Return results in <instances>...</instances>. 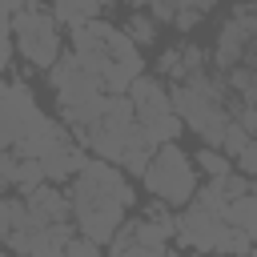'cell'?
Returning <instances> with one entry per match:
<instances>
[{"mask_svg":"<svg viewBox=\"0 0 257 257\" xmlns=\"http://www.w3.org/2000/svg\"><path fill=\"white\" fill-rule=\"evenodd\" d=\"M28 225V201L16 193V197H4L0 189V241L12 233V229H24Z\"/></svg>","mask_w":257,"mask_h":257,"instance_id":"obj_16","label":"cell"},{"mask_svg":"<svg viewBox=\"0 0 257 257\" xmlns=\"http://www.w3.org/2000/svg\"><path fill=\"white\" fill-rule=\"evenodd\" d=\"M237 169L245 173V177H257V137L241 149V157H237Z\"/></svg>","mask_w":257,"mask_h":257,"instance_id":"obj_29","label":"cell"},{"mask_svg":"<svg viewBox=\"0 0 257 257\" xmlns=\"http://www.w3.org/2000/svg\"><path fill=\"white\" fill-rule=\"evenodd\" d=\"M253 249H257V237H249L245 229H237V225H229V221H225V229H221V237H217L213 257H249Z\"/></svg>","mask_w":257,"mask_h":257,"instance_id":"obj_13","label":"cell"},{"mask_svg":"<svg viewBox=\"0 0 257 257\" xmlns=\"http://www.w3.org/2000/svg\"><path fill=\"white\" fill-rule=\"evenodd\" d=\"M44 181H48V177H44V165H40L36 157H20V161H16V185H12V189H16L20 197H28L32 189H40Z\"/></svg>","mask_w":257,"mask_h":257,"instance_id":"obj_18","label":"cell"},{"mask_svg":"<svg viewBox=\"0 0 257 257\" xmlns=\"http://www.w3.org/2000/svg\"><path fill=\"white\" fill-rule=\"evenodd\" d=\"M157 72L161 76H173V80H185V68H181V48H165L157 56Z\"/></svg>","mask_w":257,"mask_h":257,"instance_id":"obj_25","label":"cell"},{"mask_svg":"<svg viewBox=\"0 0 257 257\" xmlns=\"http://www.w3.org/2000/svg\"><path fill=\"white\" fill-rule=\"evenodd\" d=\"M0 8L4 12H16V8H24V0H0Z\"/></svg>","mask_w":257,"mask_h":257,"instance_id":"obj_33","label":"cell"},{"mask_svg":"<svg viewBox=\"0 0 257 257\" xmlns=\"http://www.w3.org/2000/svg\"><path fill=\"white\" fill-rule=\"evenodd\" d=\"M193 161H197V169H201L205 177H225V173H233V157H229L225 149H213V145H201V153H197Z\"/></svg>","mask_w":257,"mask_h":257,"instance_id":"obj_19","label":"cell"},{"mask_svg":"<svg viewBox=\"0 0 257 257\" xmlns=\"http://www.w3.org/2000/svg\"><path fill=\"white\" fill-rule=\"evenodd\" d=\"M24 4H36V0H24Z\"/></svg>","mask_w":257,"mask_h":257,"instance_id":"obj_36","label":"cell"},{"mask_svg":"<svg viewBox=\"0 0 257 257\" xmlns=\"http://www.w3.org/2000/svg\"><path fill=\"white\" fill-rule=\"evenodd\" d=\"M100 8H104L100 0H52L56 24H68V28H84L88 20H96Z\"/></svg>","mask_w":257,"mask_h":257,"instance_id":"obj_12","label":"cell"},{"mask_svg":"<svg viewBox=\"0 0 257 257\" xmlns=\"http://www.w3.org/2000/svg\"><path fill=\"white\" fill-rule=\"evenodd\" d=\"M40 104L32 96V88L24 80H12L4 92H0V145L4 149H16V141H24L36 124H40Z\"/></svg>","mask_w":257,"mask_h":257,"instance_id":"obj_5","label":"cell"},{"mask_svg":"<svg viewBox=\"0 0 257 257\" xmlns=\"http://www.w3.org/2000/svg\"><path fill=\"white\" fill-rule=\"evenodd\" d=\"M124 4H128V8H141V4H149V0H124Z\"/></svg>","mask_w":257,"mask_h":257,"instance_id":"obj_34","label":"cell"},{"mask_svg":"<svg viewBox=\"0 0 257 257\" xmlns=\"http://www.w3.org/2000/svg\"><path fill=\"white\" fill-rule=\"evenodd\" d=\"M48 84L56 88V108H60V120L72 128V137L84 133L88 124H96L104 116L108 92H104V84L92 72L80 68V60H76L72 48L48 68Z\"/></svg>","mask_w":257,"mask_h":257,"instance_id":"obj_2","label":"cell"},{"mask_svg":"<svg viewBox=\"0 0 257 257\" xmlns=\"http://www.w3.org/2000/svg\"><path fill=\"white\" fill-rule=\"evenodd\" d=\"M149 157H153V149H145V145H133V149H124V157L116 161L128 177H145V169H149Z\"/></svg>","mask_w":257,"mask_h":257,"instance_id":"obj_22","label":"cell"},{"mask_svg":"<svg viewBox=\"0 0 257 257\" xmlns=\"http://www.w3.org/2000/svg\"><path fill=\"white\" fill-rule=\"evenodd\" d=\"M16 149H4L0 145V189H12L16 185Z\"/></svg>","mask_w":257,"mask_h":257,"instance_id":"obj_27","label":"cell"},{"mask_svg":"<svg viewBox=\"0 0 257 257\" xmlns=\"http://www.w3.org/2000/svg\"><path fill=\"white\" fill-rule=\"evenodd\" d=\"M124 32L133 36V44H137V48H145V44H153V40H157V20H153V16H145V12H133V16H128V24H124Z\"/></svg>","mask_w":257,"mask_h":257,"instance_id":"obj_20","label":"cell"},{"mask_svg":"<svg viewBox=\"0 0 257 257\" xmlns=\"http://www.w3.org/2000/svg\"><path fill=\"white\" fill-rule=\"evenodd\" d=\"M145 72V64H128V60H108V68L100 72V84H104V92H128V84L137 80Z\"/></svg>","mask_w":257,"mask_h":257,"instance_id":"obj_14","label":"cell"},{"mask_svg":"<svg viewBox=\"0 0 257 257\" xmlns=\"http://www.w3.org/2000/svg\"><path fill=\"white\" fill-rule=\"evenodd\" d=\"M72 133H68V124L64 120H52V116H40V124L24 137V141H16V157H44L48 149H56L60 141H68Z\"/></svg>","mask_w":257,"mask_h":257,"instance_id":"obj_10","label":"cell"},{"mask_svg":"<svg viewBox=\"0 0 257 257\" xmlns=\"http://www.w3.org/2000/svg\"><path fill=\"white\" fill-rule=\"evenodd\" d=\"M56 16L52 8H40V4H24L12 12V40H16V52L32 64V68H52L60 60V32H56Z\"/></svg>","mask_w":257,"mask_h":257,"instance_id":"obj_4","label":"cell"},{"mask_svg":"<svg viewBox=\"0 0 257 257\" xmlns=\"http://www.w3.org/2000/svg\"><path fill=\"white\" fill-rule=\"evenodd\" d=\"M137 124H141V137H145L149 149L169 145V141H177V137L185 133V120H181L177 112H161V116H149V120H137Z\"/></svg>","mask_w":257,"mask_h":257,"instance_id":"obj_11","label":"cell"},{"mask_svg":"<svg viewBox=\"0 0 257 257\" xmlns=\"http://www.w3.org/2000/svg\"><path fill=\"white\" fill-rule=\"evenodd\" d=\"M8 257H20V253H8Z\"/></svg>","mask_w":257,"mask_h":257,"instance_id":"obj_37","label":"cell"},{"mask_svg":"<svg viewBox=\"0 0 257 257\" xmlns=\"http://www.w3.org/2000/svg\"><path fill=\"white\" fill-rule=\"evenodd\" d=\"M249 141H253V133H249L241 120H229V124H225V141H221V149L237 161V157H241V149H245Z\"/></svg>","mask_w":257,"mask_h":257,"instance_id":"obj_21","label":"cell"},{"mask_svg":"<svg viewBox=\"0 0 257 257\" xmlns=\"http://www.w3.org/2000/svg\"><path fill=\"white\" fill-rule=\"evenodd\" d=\"M177 8H181V0H149V16L161 20V24H173L177 20Z\"/></svg>","mask_w":257,"mask_h":257,"instance_id":"obj_28","label":"cell"},{"mask_svg":"<svg viewBox=\"0 0 257 257\" xmlns=\"http://www.w3.org/2000/svg\"><path fill=\"white\" fill-rule=\"evenodd\" d=\"M88 149L76 141V137H68V141H60L56 149H48L44 157H40V165H44V177L52 181V185H64V181H72L84 165H88Z\"/></svg>","mask_w":257,"mask_h":257,"instance_id":"obj_7","label":"cell"},{"mask_svg":"<svg viewBox=\"0 0 257 257\" xmlns=\"http://www.w3.org/2000/svg\"><path fill=\"white\" fill-rule=\"evenodd\" d=\"M201 16H205V12H197V8H185V4H181V8H177V20H173V24H177L181 32H193V28L201 24Z\"/></svg>","mask_w":257,"mask_h":257,"instance_id":"obj_30","label":"cell"},{"mask_svg":"<svg viewBox=\"0 0 257 257\" xmlns=\"http://www.w3.org/2000/svg\"><path fill=\"white\" fill-rule=\"evenodd\" d=\"M100 4H104V8H108V4H116V0H100Z\"/></svg>","mask_w":257,"mask_h":257,"instance_id":"obj_35","label":"cell"},{"mask_svg":"<svg viewBox=\"0 0 257 257\" xmlns=\"http://www.w3.org/2000/svg\"><path fill=\"white\" fill-rule=\"evenodd\" d=\"M68 197H72L76 233H84L88 241H96L104 249H108V241L124 225V213L137 201L124 169L112 165V161H100V157H88V165L68 181Z\"/></svg>","mask_w":257,"mask_h":257,"instance_id":"obj_1","label":"cell"},{"mask_svg":"<svg viewBox=\"0 0 257 257\" xmlns=\"http://www.w3.org/2000/svg\"><path fill=\"white\" fill-rule=\"evenodd\" d=\"M0 257H4V253H0Z\"/></svg>","mask_w":257,"mask_h":257,"instance_id":"obj_38","label":"cell"},{"mask_svg":"<svg viewBox=\"0 0 257 257\" xmlns=\"http://www.w3.org/2000/svg\"><path fill=\"white\" fill-rule=\"evenodd\" d=\"M225 221L237 225V229H245L249 237H257V193H245V197L229 201L225 205Z\"/></svg>","mask_w":257,"mask_h":257,"instance_id":"obj_15","label":"cell"},{"mask_svg":"<svg viewBox=\"0 0 257 257\" xmlns=\"http://www.w3.org/2000/svg\"><path fill=\"white\" fill-rule=\"evenodd\" d=\"M141 181H145V189H149L157 201H165L169 209H185V205L197 197V161H193L177 141L157 145Z\"/></svg>","mask_w":257,"mask_h":257,"instance_id":"obj_3","label":"cell"},{"mask_svg":"<svg viewBox=\"0 0 257 257\" xmlns=\"http://www.w3.org/2000/svg\"><path fill=\"white\" fill-rule=\"evenodd\" d=\"M24 201H28V221H36V225L72 221V197H68L64 189H56L52 181H44L40 189H32Z\"/></svg>","mask_w":257,"mask_h":257,"instance_id":"obj_8","label":"cell"},{"mask_svg":"<svg viewBox=\"0 0 257 257\" xmlns=\"http://www.w3.org/2000/svg\"><path fill=\"white\" fill-rule=\"evenodd\" d=\"M181 4H185V8H197V12H209L217 0H181Z\"/></svg>","mask_w":257,"mask_h":257,"instance_id":"obj_32","label":"cell"},{"mask_svg":"<svg viewBox=\"0 0 257 257\" xmlns=\"http://www.w3.org/2000/svg\"><path fill=\"white\" fill-rule=\"evenodd\" d=\"M112 257H169V249H149V245H124L120 253H112Z\"/></svg>","mask_w":257,"mask_h":257,"instance_id":"obj_31","label":"cell"},{"mask_svg":"<svg viewBox=\"0 0 257 257\" xmlns=\"http://www.w3.org/2000/svg\"><path fill=\"white\" fill-rule=\"evenodd\" d=\"M128 100H133L137 120H149V116L173 112V96H169L165 80H161V76H149V72H141V76L128 84Z\"/></svg>","mask_w":257,"mask_h":257,"instance_id":"obj_9","label":"cell"},{"mask_svg":"<svg viewBox=\"0 0 257 257\" xmlns=\"http://www.w3.org/2000/svg\"><path fill=\"white\" fill-rule=\"evenodd\" d=\"M181 68H185V80L197 76V72H209V56H205V48L185 44V48H181Z\"/></svg>","mask_w":257,"mask_h":257,"instance_id":"obj_24","label":"cell"},{"mask_svg":"<svg viewBox=\"0 0 257 257\" xmlns=\"http://www.w3.org/2000/svg\"><path fill=\"white\" fill-rule=\"evenodd\" d=\"M100 249H104V245H96V241H88L84 233H76V237H68L64 257H100Z\"/></svg>","mask_w":257,"mask_h":257,"instance_id":"obj_26","label":"cell"},{"mask_svg":"<svg viewBox=\"0 0 257 257\" xmlns=\"http://www.w3.org/2000/svg\"><path fill=\"white\" fill-rule=\"evenodd\" d=\"M173 237H177L173 229H165V225H157V221H149V217L133 221V241H137V245H149V249H169V241H173Z\"/></svg>","mask_w":257,"mask_h":257,"instance_id":"obj_17","label":"cell"},{"mask_svg":"<svg viewBox=\"0 0 257 257\" xmlns=\"http://www.w3.org/2000/svg\"><path fill=\"white\" fill-rule=\"evenodd\" d=\"M217 185H221L225 201H237V197L253 193V177H245V173H225V177H217Z\"/></svg>","mask_w":257,"mask_h":257,"instance_id":"obj_23","label":"cell"},{"mask_svg":"<svg viewBox=\"0 0 257 257\" xmlns=\"http://www.w3.org/2000/svg\"><path fill=\"white\" fill-rule=\"evenodd\" d=\"M221 229H225V217L213 213V209H205V205H197V201H189L177 213V241L185 249H193V253H213Z\"/></svg>","mask_w":257,"mask_h":257,"instance_id":"obj_6","label":"cell"}]
</instances>
